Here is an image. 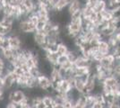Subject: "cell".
<instances>
[{"instance_id":"obj_1","label":"cell","mask_w":120,"mask_h":108,"mask_svg":"<svg viewBox=\"0 0 120 108\" xmlns=\"http://www.w3.org/2000/svg\"><path fill=\"white\" fill-rule=\"evenodd\" d=\"M17 25H18L19 31L21 32H22V33L32 34L36 31V26L32 23H30V21L28 20L27 17L17 21Z\"/></svg>"},{"instance_id":"obj_2","label":"cell","mask_w":120,"mask_h":108,"mask_svg":"<svg viewBox=\"0 0 120 108\" xmlns=\"http://www.w3.org/2000/svg\"><path fill=\"white\" fill-rule=\"evenodd\" d=\"M33 40L35 42L36 46L40 47V49L46 48V40H47V34L44 31H35L33 32Z\"/></svg>"},{"instance_id":"obj_3","label":"cell","mask_w":120,"mask_h":108,"mask_svg":"<svg viewBox=\"0 0 120 108\" xmlns=\"http://www.w3.org/2000/svg\"><path fill=\"white\" fill-rule=\"evenodd\" d=\"M9 43L10 48L13 50H20L22 48V41L21 39L20 34L10 33L9 34Z\"/></svg>"},{"instance_id":"obj_4","label":"cell","mask_w":120,"mask_h":108,"mask_svg":"<svg viewBox=\"0 0 120 108\" xmlns=\"http://www.w3.org/2000/svg\"><path fill=\"white\" fill-rule=\"evenodd\" d=\"M38 79V85H39V88L46 90L48 94L51 89V80H50L49 77L45 76V75H40L39 77H37Z\"/></svg>"},{"instance_id":"obj_5","label":"cell","mask_w":120,"mask_h":108,"mask_svg":"<svg viewBox=\"0 0 120 108\" xmlns=\"http://www.w3.org/2000/svg\"><path fill=\"white\" fill-rule=\"evenodd\" d=\"M81 9H82V5L79 2V0H70V3H69V5L66 8V11L71 16L74 13L81 10Z\"/></svg>"},{"instance_id":"obj_6","label":"cell","mask_w":120,"mask_h":108,"mask_svg":"<svg viewBox=\"0 0 120 108\" xmlns=\"http://www.w3.org/2000/svg\"><path fill=\"white\" fill-rule=\"evenodd\" d=\"M98 51L103 54L104 56L107 55L108 53L110 52V46L109 45V42L107 41V39H102L99 41L98 43Z\"/></svg>"},{"instance_id":"obj_7","label":"cell","mask_w":120,"mask_h":108,"mask_svg":"<svg viewBox=\"0 0 120 108\" xmlns=\"http://www.w3.org/2000/svg\"><path fill=\"white\" fill-rule=\"evenodd\" d=\"M69 3H70V0H56L53 9L56 12L66 10Z\"/></svg>"},{"instance_id":"obj_8","label":"cell","mask_w":120,"mask_h":108,"mask_svg":"<svg viewBox=\"0 0 120 108\" xmlns=\"http://www.w3.org/2000/svg\"><path fill=\"white\" fill-rule=\"evenodd\" d=\"M100 32H101V34L103 36V38L104 39H108L109 37L115 34L116 32V29L115 27H113L112 25L109 24L107 27H105L103 30H101Z\"/></svg>"},{"instance_id":"obj_9","label":"cell","mask_w":120,"mask_h":108,"mask_svg":"<svg viewBox=\"0 0 120 108\" xmlns=\"http://www.w3.org/2000/svg\"><path fill=\"white\" fill-rule=\"evenodd\" d=\"M107 8V0H97L95 5H93V10L96 13H100L101 11Z\"/></svg>"},{"instance_id":"obj_10","label":"cell","mask_w":120,"mask_h":108,"mask_svg":"<svg viewBox=\"0 0 120 108\" xmlns=\"http://www.w3.org/2000/svg\"><path fill=\"white\" fill-rule=\"evenodd\" d=\"M69 52V49L66 46V44L63 41H60L57 43V49H56V53L58 55H67Z\"/></svg>"},{"instance_id":"obj_11","label":"cell","mask_w":120,"mask_h":108,"mask_svg":"<svg viewBox=\"0 0 120 108\" xmlns=\"http://www.w3.org/2000/svg\"><path fill=\"white\" fill-rule=\"evenodd\" d=\"M85 81H83L81 77H75V88L80 91L82 94L84 91Z\"/></svg>"},{"instance_id":"obj_12","label":"cell","mask_w":120,"mask_h":108,"mask_svg":"<svg viewBox=\"0 0 120 108\" xmlns=\"http://www.w3.org/2000/svg\"><path fill=\"white\" fill-rule=\"evenodd\" d=\"M42 102L44 103L46 106H49V107H53L55 105L54 103V99H53V96H51L49 94L46 95L42 97Z\"/></svg>"},{"instance_id":"obj_13","label":"cell","mask_w":120,"mask_h":108,"mask_svg":"<svg viewBox=\"0 0 120 108\" xmlns=\"http://www.w3.org/2000/svg\"><path fill=\"white\" fill-rule=\"evenodd\" d=\"M99 14L100 15L101 18H102L103 20L109 21H109L113 18V12L110 11L109 9H108V8H106L105 10L101 11Z\"/></svg>"},{"instance_id":"obj_14","label":"cell","mask_w":120,"mask_h":108,"mask_svg":"<svg viewBox=\"0 0 120 108\" xmlns=\"http://www.w3.org/2000/svg\"><path fill=\"white\" fill-rule=\"evenodd\" d=\"M67 60H69L67 55H59V56H58V59H57V64H58L59 66H62V65L65 64Z\"/></svg>"},{"instance_id":"obj_15","label":"cell","mask_w":120,"mask_h":108,"mask_svg":"<svg viewBox=\"0 0 120 108\" xmlns=\"http://www.w3.org/2000/svg\"><path fill=\"white\" fill-rule=\"evenodd\" d=\"M46 23L45 22H42V21H39L37 25H36V31H43L44 27H45Z\"/></svg>"},{"instance_id":"obj_16","label":"cell","mask_w":120,"mask_h":108,"mask_svg":"<svg viewBox=\"0 0 120 108\" xmlns=\"http://www.w3.org/2000/svg\"><path fill=\"white\" fill-rule=\"evenodd\" d=\"M5 108H19V104L13 103V102H7Z\"/></svg>"},{"instance_id":"obj_17","label":"cell","mask_w":120,"mask_h":108,"mask_svg":"<svg viewBox=\"0 0 120 108\" xmlns=\"http://www.w3.org/2000/svg\"><path fill=\"white\" fill-rule=\"evenodd\" d=\"M105 107H108V106L106 105L105 104L96 102V103L94 104L93 105H92V107H91V108H105Z\"/></svg>"},{"instance_id":"obj_18","label":"cell","mask_w":120,"mask_h":108,"mask_svg":"<svg viewBox=\"0 0 120 108\" xmlns=\"http://www.w3.org/2000/svg\"><path fill=\"white\" fill-rule=\"evenodd\" d=\"M108 108H120V102L119 101H115L112 104L109 105Z\"/></svg>"},{"instance_id":"obj_19","label":"cell","mask_w":120,"mask_h":108,"mask_svg":"<svg viewBox=\"0 0 120 108\" xmlns=\"http://www.w3.org/2000/svg\"><path fill=\"white\" fill-rule=\"evenodd\" d=\"M35 108H45L46 107V105L44 104V103L42 102V100L40 101V103H38L37 104H36L35 106H34Z\"/></svg>"},{"instance_id":"obj_20","label":"cell","mask_w":120,"mask_h":108,"mask_svg":"<svg viewBox=\"0 0 120 108\" xmlns=\"http://www.w3.org/2000/svg\"><path fill=\"white\" fill-rule=\"evenodd\" d=\"M52 108H65L63 104H55Z\"/></svg>"},{"instance_id":"obj_21","label":"cell","mask_w":120,"mask_h":108,"mask_svg":"<svg viewBox=\"0 0 120 108\" xmlns=\"http://www.w3.org/2000/svg\"><path fill=\"white\" fill-rule=\"evenodd\" d=\"M38 3H45L47 0H36Z\"/></svg>"},{"instance_id":"obj_22","label":"cell","mask_w":120,"mask_h":108,"mask_svg":"<svg viewBox=\"0 0 120 108\" xmlns=\"http://www.w3.org/2000/svg\"><path fill=\"white\" fill-rule=\"evenodd\" d=\"M73 108H82V107H81V106H79V105H77V104H75V106H74V107Z\"/></svg>"},{"instance_id":"obj_23","label":"cell","mask_w":120,"mask_h":108,"mask_svg":"<svg viewBox=\"0 0 120 108\" xmlns=\"http://www.w3.org/2000/svg\"><path fill=\"white\" fill-rule=\"evenodd\" d=\"M45 108H52V107H49V106H46Z\"/></svg>"}]
</instances>
